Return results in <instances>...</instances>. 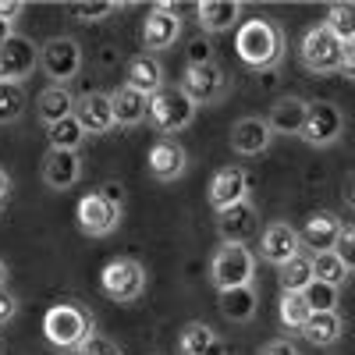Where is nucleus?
<instances>
[{"label": "nucleus", "mask_w": 355, "mask_h": 355, "mask_svg": "<svg viewBox=\"0 0 355 355\" xmlns=\"http://www.w3.org/2000/svg\"><path fill=\"white\" fill-rule=\"evenodd\" d=\"M256 274V256L245 245H231L224 242L210 263V281L217 291H234V288H249Z\"/></svg>", "instance_id": "39448f33"}, {"label": "nucleus", "mask_w": 355, "mask_h": 355, "mask_svg": "<svg viewBox=\"0 0 355 355\" xmlns=\"http://www.w3.org/2000/svg\"><path fill=\"white\" fill-rule=\"evenodd\" d=\"M259 256L266 263H274V266L288 263L291 256H299V231H295L291 224H284V220H274L270 227H263V234H259Z\"/></svg>", "instance_id": "f3484780"}, {"label": "nucleus", "mask_w": 355, "mask_h": 355, "mask_svg": "<svg viewBox=\"0 0 355 355\" xmlns=\"http://www.w3.org/2000/svg\"><path fill=\"white\" fill-rule=\"evenodd\" d=\"M11 36H15V33H11V25H8V21H0V46H4Z\"/></svg>", "instance_id": "de8ad7c7"}, {"label": "nucleus", "mask_w": 355, "mask_h": 355, "mask_svg": "<svg viewBox=\"0 0 355 355\" xmlns=\"http://www.w3.org/2000/svg\"><path fill=\"white\" fill-rule=\"evenodd\" d=\"M43 334L53 348H78L82 341H89L96 334L93 327V316H89L82 306L75 302H61V306H50L43 316Z\"/></svg>", "instance_id": "7ed1b4c3"}, {"label": "nucleus", "mask_w": 355, "mask_h": 355, "mask_svg": "<svg viewBox=\"0 0 355 355\" xmlns=\"http://www.w3.org/2000/svg\"><path fill=\"white\" fill-rule=\"evenodd\" d=\"M334 252H338V259L348 266V274H352V270H355V224L341 227V239H338Z\"/></svg>", "instance_id": "e433bc0d"}, {"label": "nucleus", "mask_w": 355, "mask_h": 355, "mask_svg": "<svg viewBox=\"0 0 355 355\" xmlns=\"http://www.w3.org/2000/svg\"><path fill=\"white\" fill-rule=\"evenodd\" d=\"M146 167L157 182H174V178H182L185 167H189V157L182 150V142L174 139H157L150 146V157H146Z\"/></svg>", "instance_id": "2eb2a0df"}, {"label": "nucleus", "mask_w": 355, "mask_h": 355, "mask_svg": "<svg viewBox=\"0 0 355 355\" xmlns=\"http://www.w3.org/2000/svg\"><path fill=\"white\" fill-rule=\"evenodd\" d=\"M249 199V174L242 167H220L214 174V182H210V206L217 214L231 210V206H239Z\"/></svg>", "instance_id": "ddd939ff"}, {"label": "nucleus", "mask_w": 355, "mask_h": 355, "mask_svg": "<svg viewBox=\"0 0 355 355\" xmlns=\"http://www.w3.org/2000/svg\"><path fill=\"white\" fill-rule=\"evenodd\" d=\"M100 288L110 302H135L146 291V270L135 259H110L100 274Z\"/></svg>", "instance_id": "0eeeda50"}, {"label": "nucleus", "mask_w": 355, "mask_h": 355, "mask_svg": "<svg viewBox=\"0 0 355 355\" xmlns=\"http://www.w3.org/2000/svg\"><path fill=\"white\" fill-rule=\"evenodd\" d=\"M214 341H217V334H214L210 323L192 320V323H185V331L178 334V355H202Z\"/></svg>", "instance_id": "c756f323"}, {"label": "nucleus", "mask_w": 355, "mask_h": 355, "mask_svg": "<svg viewBox=\"0 0 355 355\" xmlns=\"http://www.w3.org/2000/svg\"><path fill=\"white\" fill-rule=\"evenodd\" d=\"M341 196H345V202L355 210V171L348 174V182H345V192H341Z\"/></svg>", "instance_id": "c03bdc74"}, {"label": "nucleus", "mask_w": 355, "mask_h": 355, "mask_svg": "<svg viewBox=\"0 0 355 355\" xmlns=\"http://www.w3.org/2000/svg\"><path fill=\"white\" fill-rule=\"evenodd\" d=\"M46 139H50V150H75L78 153L85 132H82V125L75 121V114H71V117H64V121L50 125L46 128Z\"/></svg>", "instance_id": "2f4dec72"}, {"label": "nucleus", "mask_w": 355, "mask_h": 355, "mask_svg": "<svg viewBox=\"0 0 355 355\" xmlns=\"http://www.w3.org/2000/svg\"><path fill=\"white\" fill-rule=\"evenodd\" d=\"M196 15L202 33H224V28H234V21L242 18V4L239 0H202V4H196Z\"/></svg>", "instance_id": "b1692460"}, {"label": "nucleus", "mask_w": 355, "mask_h": 355, "mask_svg": "<svg viewBox=\"0 0 355 355\" xmlns=\"http://www.w3.org/2000/svg\"><path fill=\"white\" fill-rule=\"evenodd\" d=\"M323 25H327L341 43H352L355 40V4H331Z\"/></svg>", "instance_id": "473e14b6"}, {"label": "nucleus", "mask_w": 355, "mask_h": 355, "mask_svg": "<svg viewBox=\"0 0 355 355\" xmlns=\"http://www.w3.org/2000/svg\"><path fill=\"white\" fill-rule=\"evenodd\" d=\"M313 316V309L306 306V295L302 291H281V302H277V320L284 331H302L306 320Z\"/></svg>", "instance_id": "cd10ccee"}, {"label": "nucleus", "mask_w": 355, "mask_h": 355, "mask_svg": "<svg viewBox=\"0 0 355 355\" xmlns=\"http://www.w3.org/2000/svg\"><path fill=\"white\" fill-rule=\"evenodd\" d=\"M345 132V114L338 110V103L316 100L306 110V125H302V139L309 146H334Z\"/></svg>", "instance_id": "9d476101"}, {"label": "nucleus", "mask_w": 355, "mask_h": 355, "mask_svg": "<svg viewBox=\"0 0 355 355\" xmlns=\"http://www.w3.org/2000/svg\"><path fill=\"white\" fill-rule=\"evenodd\" d=\"M234 50L252 71H270L284 61V33L274 18H249L234 33Z\"/></svg>", "instance_id": "f257e3e1"}, {"label": "nucleus", "mask_w": 355, "mask_h": 355, "mask_svg": "<svg viewBox=\"0 0 355 355\" xmlns=\"http://www.w3.org/2000/svg\"><path fill=\"white\" fill-rule=\"evenodd\" d=\"M36 61H40L36 43L25 40V36H11L4 46H0V82L21 85V78H28L36 71Z\"/></svg>", "instance_id": "f8f14e48"}, {"label": "nucleus", "mask_w": 355, "mask_h": 355, "mask_svg": "<svg viewBox=\"0 0 355 355\" xmlns=\"http://www.w3.org/2000/svg\"><path fill=\"white\" fill-rule=\"evenodd\" d=\"M15 313H18V299L4 288V291H0V327H4L8 320H15Z\"/></svg>", "instance_id": "ea45409f"}, {"label": "nucleus", "mask_w": 355, "mask_h": 355, "mask_svg": "<svg viewBox=\"0 0 355 355\" xmlns=\"http://www.w3.org/2000/svg\"><path fill=\"white\" fill-rule=\"evenodd\" d=\"M313 281H323L331 288H341L348 281V266L338 259V252H316L313 256Z\"/></svg>", "instance_id": "7c9ffc66"}, {"label": "nucleus", "mask_w": 355, "mask_h": 355, "mask_svg": "<svg viewBox=\"0 0 355 355\" xmlns=\"http://www.w3.org/2000/svg\"><path fill=\"white\" fill-rule=\"evenodd\" d=\"M125 85H132L135 93H142V96L160 93V89H164V68H160V61H157V57H150V53H135L132 61H128V68H125Z\"/></svg>", "instance_id": "412c9836"}, {"label": "nucleus", "mask_w": 355, "mask_h": 355, "mask_svg": "<svg viewBox=\"0 0 355 355\" xmlns=\"http://www.w3.org/2000/svg\"><path fill=\"white\" fill-rule=\"evenodd\" d=\"M202 355H231V348H227L224 341H214V345H210V348H206Z\"/></svg>", "instance_id": "49530a36"}, {"label": "nucleus", "mask_w": 355, "mask_h": 355, "mask_svg": "<svg viewBox=\"0 0 355 355\" xmlns=\"http://www.w3.org/2000/svg\"><path fill=\"white\" fill-rule=\"evenodd\" d=\"M82 178V157L75 150H50L43 157V182L53 192H68Z\"/></svg>", "instance_id": "dca6fc26"}, {"label": "nucleus", "mask_w": 355, "mask_h": 355, "mask_svg": "<svg viewBox=\"0 0 355 355\" xmlns=\"http://www.w3.org/2000/svg\"><path fill=\"white\" fill-rule=\"evenodd\" d=\"M36 110H40V121L50 128V125H57V121H64V117L75 114V96L68 93V85H50V89L40 93Z\"/></svg>", "instance_id": "a878e982"}, {"label": "nucleus", "mask_w": 355, "mask_h": 355, "mask_svg": "<svg viewBox=\"0 0 355 355\" xmlns=\"http://www.w3.org/2000/svg\"><path fill=\"white\" fill-rule=\"evenodd\" d=\"M302 334H306V341H309V345L331 348V345H338V341H341V334H345V320L338 316V309H331V313H313V316L306 320Z\"/></svg>", "instance_id": "393cba45"}, {"label": "nucleus", "mask_w": 355, "mask_h": 355, "mask_svg": "<svg viewBox=\"0 0 355 355\" xmlns=\"http://www.w3.org/2000/svg\"><path fill=\"white\" fill-rule=\"evenodd\" d=\"M75 355H121V348H117L110 338H103V334H93L89 341H82L75 348Z\"/></svg>", "instance_id": "4c0bfd02"}, {"label": "nucleus", "mask_w": 355, "mask_h": 355, "mask_svg": "<svg viewBox=\"0 0 355 355\" xmlns=\"http://www.w3.org/2000/svg\"><path fill=\"white\" fill-rule=\"evenodd\" d=\"M0 214H4V202H0Z\"/></svg>", "instance_id": "8fccbe9b"}, {"label": "nucleus", "mask_w": 355, "mask_h": 355, "mask_svg": "<svg viewBox=\"0 0 355 355\" xmlns=\"http://www.w3.org/2000/svg\"><path fill=\"white\" fill-rule=\"evenodd\" d=\"M270 139H274V132L263 117H242V121H234V128H231V146H234V153H242V157L263 153L266 146H270Z\"/></svg>", "instance_id": "aec40b11"}, {"label": "nucleus", "mask_w": 355, "mask_h": 355, "mask_svg": "<svg viewBox=\"0 0 355 355\" xmlns=\"http://www.w3.org/2000/svg\"><path fill=\"white\" fill-rule=\"evenodd\" d=\"M302 295H306V306H309L313 313H331V309L338 306V288L323 284V281H313Z\"/></svg>", "instance_id": "c9c22d12"}, {"label": "nucleus", "mask_w": 355, "mask_h": 355, "mask_svg": "<svg viewBox=\"0 0 355 355\" xmlns=\"http://www.w3.org/2000/svg\"><path fill=\"white\" fill-rule=\"evenodd\" d=\"M182 36V11L174 4H153L142 21V43L146 50H167Z\"/></svg>", "instance_id": "9b49d317"}, {"label": "nucleus", "mask_w": 355, "mask_h": 355, "mask_svg": "<svg viewBox=\"0 0 355 355\" xmlns=\"http://www.w3.org/2000/svg\"><path fill=\"white\" fill-rule=\"evenodd\" d=\"M256 306H259V299H256L252 284L249 288H234V291H220V313L231 323H249L256 316Z\"/></svg>", "instance_id": "bb28decb"}, {"label": "nucleus", "mask_w": 355, "mask_h": 355, "mask_svg": "<svg viewBox=\"0 0 355 355\" xmlns=\"http://www.w3.org/2000/svg\"><path fill=\"white\" fill-rule=\"evenodd\" d=\"M214 61V46H210V40H192L189 43V64H210Z\"/></svg>", "instance_id": "58836bf2"}, {"label": "nucleus", "mask_w": 355, "mask_h": 355, "mask_svg": "<svg viewBox=\"0 0 355 355\" xmlns=\"http://www.w3.org/2000/svg\"><path fill=\"white\" fill-rule=\"evenodd\" d=\"M306 110H309V103H306L302 96H281V100L270 107L266 125H270V132H277V135H302Z\"/></svg>", "instance_id": "4be33fe9"}, {"label": "nucleus", "mask_w": 355, "mask_h": 355, "mask_svg": "<svg viewBox=\"0 0 355 355\" xmlns=\"http://www.w3.org/2000/svg\"><path fill=\"white\" fill-rule=\"evenodd\" d=\"M352 43H355V40H352Z\"/></svg>", "instance_id": "3c124183"}, {"label": "nucleus", "mask_w": 355, "mask_h": 355, "mask_svg": "<svg viewBox=\"0 0 355 355\" xmlns=\"http://www.w3.org/2000/svg\"><path fill=\"white\" fill-rule=\"evenodd\" d=\"M345 78H355V43H345L341 50V68H338Z\"/></svg>", "instance_id": "79ce46f5"}, {"label": "nucleus", "mask_w": 355, "mask_h": 355, "mask_svg": "<svg viewBox=\"0 0 355 355\" xmlns=\"http://www.w3.org/2000/svg\"><path fill=\"white\" fill-rule=\"evenodd\" d=\"M182 93L202 107V103H217L224 93H227V75L220 64H185V75H182Z\"/></svg>", "instance_id": "1a4fd4ad"}, {"label": "nucleus", "mask_w": 355, "mask_h": 355, "mask_svg": "<svg viewBox=\"0 0 355 355\" xmlns=\"http://www.w3.org/2000/svg\"><path fill=\"white\" fill-rule=\"evenodd\" d=\"M4 284H8V263L0 259V291H4Z\"/></svg>", "instance_id": "09e8293b"}, {"label": "nucleus", "mask_w": 355, "mask_h": 355, "mask_svg": "<svg viewBox=\"0 0 355 355\" xmlns=\"http://www.w3.org/2000/svg\"><path fill=\"white\" fill-rule=\"evenodd\" d=\"M341 220H338V214H331V210H320V214H313L306 224H302V231H299V242H306L313 252H334V245H338V239H341Z\"/></svg>", "instance_id": "a211bd4d"}, {"label": "nucleus", "mask_w": 355, "mask_h": 355, "mask_svg": "<svg viewBox=\"0 0 355 355\" xmlns=\"http://www.w3.org/2000/svg\"><path fill=\"white\" fill-rule=\"evenodd\" d=\"M146 107H150V96L135 93L132 85H117L110 93V110H114V125L132 128L139 121H146Z\"/></svg>", "instance_id": "5701e85b"}, {"label": "nucleus", "mask_w": 355, "mask_h": 355, "mask_svg": "<svg viewBox=\"0 0 355 355\" xmlns=\"http://www.w3.org/2000/svg\"><path fill=\"white\" fill-rule=\"evenodd\" d=\"M256 206L245 199L239 206H231V210L217 214V231H220V239L231 242V245H245L252 234H256Z\"/></svg>", "instance_id": "6ab92c4d"}, {"label": "nucleus", "mask_w": 355, "mask_h": 355, "mask_svg": "<svg viewBox=\"0 0 355 355\" xmlns=\"http://www.w3.org/2000/svg\"><path fill=\"white\" fill-rule=\"evenodd\" d=\"M75 220H78L82 234H89V239H107V234H114L117 224H121V192L114 185H107L100 192L82 196Z\"/></svg>", "instance_id": "f03ea898"}, {"label": "nucleus", "mask_w": 355, "mask_h": 355, "mask_svg": "<svg viewBox=\"0 0 355 355\" xmlns=\"http://www.w3.org/2000/svg\"><path fill=\"white\" fill-rule=\"evenodd\" d=\"M25 110V89L11 85V82H0V125L18 121Z\"/></svg>", "instance_id": "72a5a7b5"}, {"label": "nucleus", "mask_w": 355, "mask_h": 355, "mask_svg": "<svg viewBox=\"0 0 355 355\" xmlns=\"http://www.w3.org/2000/svg\"><path fill=\"white\" fill-rule=\"evenodd\" d=\"M8 192H11V178H8V171L0 167V202L8 199Z\"/></svg>", "instance_id": "a18cd8bd"}, {"label": "nucleus", "mask_w": 355, "mask_h": 355, "mask_svg": "<svg viewBox=\"0 0 355 355\" xmlns=\"http://www.w3.org/2000/svg\"><path fill=\"white\" fill-rule=\"evenodd\" d=\"M341 50L345 43L331 33L327 25H313L306 28V36L299 43V57H302V64L313 71V75H331L341 68Z\"/></svg>", "instance_id": "423d86ee"}, {"label": "nucleus", "mask_w": 355, "mask_h": 355, "mask_svg": "<svg viewBox=\"0 0 355 355\" xmlns=\"http://www.w3.org/2000/svg\"><path fill=\"white\" fill-rule=\"evenodd\" d=\"M64 11H68L75 21L89 25V21H103V18L117 15V11H121V4H110V0H100V4H68Z\"/></svg>", "instance_id": "f704fd0d"}, {"label": "nucleus", "mask_w": 355, "mask_h": 355, "mask_svg": "<svg viewBox=\"0 0 355 355\" xmlns=\"http://www.w3.org/2000/svg\"><path fill=\"white\" fill-rule=\"evenodd\" d=\"M259 355H299V348H295L288 338H277V341H270V345H263Z\"/></svg>", "instance_id": "a19ab883"}, {"label": "nucleus", "mask_w": 355, "mask_h": 355, "mask_svg": "<svg viewBox=\"0 0 355 355\" xmlns=\"http://www.w3.org/2000/svg\"><path fill=\"white\" fill-rule=\"evenodd\" d=\"M75 121L82 125L85 135H103L114 128V110H110V96L107 93H82L75 100Z\"/></svg>", "instance_id": "4468645a"}, {"label": "nucleus", "mask_w": 355, "mask_h": 355, "mask_svg": "<svg viewBox=\"0 0 355 355\" xmlns=\"http://www.w3.org/2000/svg\"><path fill=\"white\" fill-rule=\"evenodd\" d=\"M40 64L53 78V85H68V78H75L82 68V46L68 36H53L40 46Z\"/></svg>", "instance_id": "6e6552de"}, {"label": "nucleus", "mask_w": 355, "mask_h": 355, "mask_svg": "<svg viewBox=\"0 0 355 355\" xmlns=\"http://www.w3.org/2000/svg\"><path fill=\"white\" fill-rule=\"evenodd\" d=\"M277 277H281V291H306L313 284V259L309 256H291L288 263L277 266Z\"/></svg>", "instance_id": "c85d7f7f"}, {"label": "nucleus", "mask_w": 355, "mask_h": 355, "mask_svg": "<svg viewBox=\"0 0 355 355\" xmlns=\"http://www.w3.org/2000/svg\"><path fill=\"white\" fill-rule=\"evenodd\" d=\"M146 117H150V125L167 139L174 132H182L192 125L196 117V103L182 93V85H164L160 93L150 96V107H146Z\"/></svg>", "instance_id": "20e7f679"}, {"label": "nucleus", "mask_w": 355, "mask_h": 355, "mask_svg": "<svg viewBox=\"0 0 355 355\" xmlns=\"http://www.w3.org/2000/svg\"><path fill=\"white\" fill-rule=\"evenodd\" d=\"M21 11H25L21 0H0V21H8V25H11Z\"/></svg>", "instance_id": "37998d69"}]
</instances>
